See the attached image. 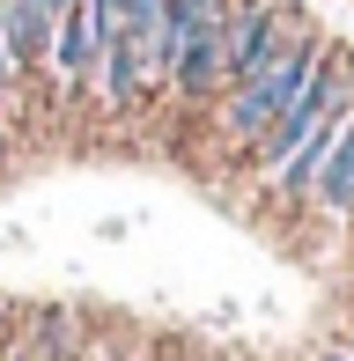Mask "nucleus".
<instances>
[{
    "label": "nucleus",
    "instance_id": "obj_1",
    "mask_svg": "<svg viewBox=\"0 0 354 361\" xmlns=\"http://www.w3.org/2000/svg\"><path fill=\"white\" fill-rule=\"evenodd\" d=\"M325 59H332V44H317V37H310V23H303V30H288V37L259 59V67H251L229 96H221V133L251 147V140H259V133L281 118L288 104H295L303 89H310L317 74H325Z\"/></svg>",
    "mask_w": 354,
    "mask_h": 361
},
{
    "label": "nucleus",
    "instance_id": "obj_2",
    "mask_svg": "<svg viewBox=\"0 0 354 361\" xmlns=\"http://www.w3.org/2000/svg\"><path fill=\"white\" fill-rule=\"evenodd\" d=\"M347 111H354V67H347L340 52H332V59H325V74H317L310 89H303L295 104H288L281 118H273L266 133L251 140V162H259L266 177H281V162L295 155V147L310 140V133H317V126H325V118H347Z\"/></svg>",
    "mask_w": 354,
    "mask_h": 361
},
{
    "label": "nucleus",
    "instance_id": "obj_3",
    "mask_svg": "<svg viewBox=\"0 0 354 361\" xmlns=\"http://www.w3.org/2000/svg\"><path fill=\"white\" fill-rule=\"evenodd\" d=\"M52 67L67 89H96V67H104V30H96V8L74 0L59 15V37H52Z\"/></svg>",
    "mask_w": 354,
    "mask_h": 361
},
{
    "label": "nucleus",
    "instance_id": "obj_4",
    "mask_svg": "<svg viewBox=\"0 0 354 361\" xmlns=\"http://www.w3.org/2000/svg\"><path fill=\"white\" fill-rule=\"evenodd\" d=\"M52 37H59V23L37 8V0H0V44L15 52V67H23V74L52 67Z\"/></svg>",
    "mask_w": 354,
    "mask_h": 361
},
{
    "label": "nucleus",
    "instance_id": "obj_5",
    "mask_svg": "<svg viewBox=\"0 0 354 361\" xmlns=\"http://www.w3.org/2000/svg\"><path fill=\"white\" fill-rule=\"evenodd\" d=\"M317 207L325 214H354V118L340 126V140H332V155H325V170H317Z\"/></svg>",
    "mask_w": 354,
    "mask_h": 361
},
{
    "label": "nucleus",
    "instance_id": "obj_6",
    "mask_svg": "<svg viewBox=\"0 0 354 361\" xmlns=\"http://www.w3.org/2000/svg\"><path fill=\"white\" fill-rule=\"evenodd\" d=\"M15 81H23V67H15V52H8V44H0V96H8Z\"/></svg>",
    "mask_w": 354,
    "mask_h": 361
},
{
    "label": "nucleus",
    "instance_id": "obj_7",
    "mask_svg": "<svg viewBox=\"0 0 354 361\" xmlns=\"http://www.w3.org/2000/svg\"><path fill=\"white\" fill-rule=\"evenodd\" d=\"M37 8H44V15H52V23H59V15H67V8H74V0H37Z\"/></svg>",
    "mask_w": 354,
    "mask_h": 361
}]
</instances>
